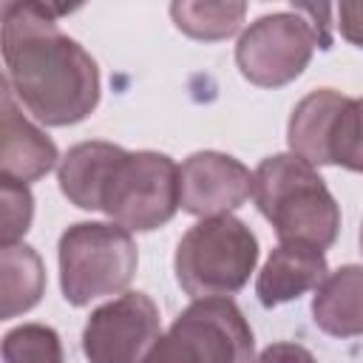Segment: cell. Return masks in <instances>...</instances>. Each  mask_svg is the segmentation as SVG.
Instances as JSON below:
<instances>
[{
  "mask_svg": "<svg viewBox=\"0 0 363 363\" xmlns=\"http://www.w3.org/2000/svg\"><path fill=\"white\" fill-rule=\"evenodd\" d=\"M329 164L363 173V96L346 99L329 133Z\"/></svg>",
  "mask_w": 363,
  "mask_h": 363,
  "instance_id": "obj_18",
  "label": "cell"
},
{
  "mask_svg": "<svg viewBox=\"0 0 363 363\" xmlns=\"http://www.w3.org/2000/svg\"><path fill=\"white\" fill-rule=\"evenodd\" d=\"M125 150L111 142H79L74 145L57 170L62 196L79 210H102V193L113 164Z\"/></svg>",
  "mask_w": 363,
  "mask_h": 363,
  "instance_id": "obj_12",
  "label": "cell"
},
{
  "mask_svg": "<svg viewBox=\"0 0 363 363\" xmlns=\"http://www.w3.org/2000/svg\"><path fill=\"white\" fill-rule=\"evenodd\" d=\"M60 9L43 3H3L6 85L43 125L82 122L99 102L94 57L57 26Z\"/></svg>",
  "mask_w": 363,
  "mask_h": 363,
  "instance_id": "obj_1",
  "label": "cell"
},
{
  "mask_svg": "<svg viewBox=\"0 0 363 363\" xmlns=\"http://www.w3.org/2000/svg\"><path fill=\"white\" fill-rule=\"evenodd\" d=\"M326 26L315 23L306 6L258 17L235 45V65L258 88H281L303 74L312 51L329 48Z\"/></svg>",
  "mask_w": 363,
  "mask_h": 363,
  "instance_id": "obj_6",
  "label": "cell"
},
{
  "mask_svg": "<svg viewBox=\"0 0 363 363\" xmlns=\"http://www.w3.org/2000/svg\"><path fill=\"white\" fill-rule=\"evenodd\" d=\"M45 292V267L34 247L14 241L0 247V315L17 318L40 303Z\"/></svg>",
  "mask_w": 363,
  "mask_h": 363,
  "instance_id": "obj_15",
  "label": "cell"
},
{
  "mask_svg": "<svg viewBox=\"0 0 363 363\" xmlns=\"http://www.w3.org/2000/svg\"><path fill=\"white\" fill-rule=\"evenodd\" d=\"M326 275H329V267L320 247L301 244V241H281L269 252L264 269L258 272L255 295L267 309H272L301 298L309 289H318Z\"/></svg>",
  "mask_w": 363,
  "mask_h": 363,
  "instance_id": "obj_11",
  "label": "cell"
},
{
  "mask_svg": "<svg viewBox=\"0 0 363 363\" xmlns=\"http://www.w3.org/2000/svg\"><path fill=\"white\" fill-rule=\"evenodd\" d=\"M255 337L230 298L193 301L153 343L145 363H252Z\"/></svg>",
  "mask_w": 363,
  "mask_h": 363,
  "instance_id": "obj_5",
  "label": "cell"
},
{
  "mask_svg": "<svg viewBox=\"0 0 363 363\" xmlns=\"http://www.w3.org/2000/svg\"><path fill=\"white\" fill-rule=\"evenodd\" d=\"M182 207L179 164L156 150L122 153L102 193V213L136 233L167 224Z\"/></svg>",
  "mask_w": 363,
  "mask_h": 363,
  "instance_id": "obj_7",
  "label": "cell"
},
{
  "mask_svg": "<svg viewBox=\"0 0 363 363\" xmlns=\"http://www.w3.org/2000/svg\"><path fill=\"white\" fill-rule=\"evenodd\" d=\"M0 204H3V227H0L3 244H14L31 227V218H34V196H31L28 184L0 176Z\"/></svg>",
  "mask_w": 363,
  "mask_h": 363,
  "instance_id": "obj_19",
  "label": "cell"
},
{
  "mask_svg": "<svg viewBox=\"0 0 363 363\" xmlns=\"http://www.w3.org/2000/svg\"><path fill=\"white\" fill-rule=\"evenodd\" d=\"M360 250H363V224H360Z\"/></svg>",
  "mask_w": 363,
  "mask_h": 363,
  "instance_id": "obj_22",
  "label": "cell"
},
{
  "mask_svg": "<svg viewBox=\"0 0 363 363\" xmlns=\"http://www.w3.org/2000/svg\"><path fill=\"white\" fill-rule=\"evenodd\" d=\"M159 306L145 292H125L94 309L82 329V352L91 363H145L159 340Z\"/></svg>",
  "mask_w": 363,
  "mask_h": 363,
  "instance_id": "obj_8",
  "label": "cell"
},
{
  "mask_svg": "<svg viewBox=\"0 0 363 363\" xmlns=\"http://www.w3.org/2000/svg\"><path fill=\"white\" fill-rule=\"evenodd\" d=\"M3 363H65L60 335L45 323H23L3 337Z\"/></svg>",
  "mask_w": 363,
  "mask_h": 363,
  "instance_id": "obj_17",
  "label": "cell"
},
{
  "mask_svg": "<svg viewBox=\"0 0 363 363\" xmlns=\"http://www.w3.org/2000/svg\"><path fill=\"white\" fill-rule=\"evenodd\" d=\"M252 199L281 241L332 247L340 230V207L318 170L295 153L267 156L252 173Z\"/></svg>",
  "mask_w": 363,
  "mask_h": 363,
  "instance_id": "obj_2",
  "label": "cell"
},
{
  "mask_svg": "<svg viewBox=\"0 0 363 363\" xmlns=\"http://www.w3.org/2000/svg\"><path fill=\"white\" fill-rule=\"evenodd\" d=\"M315 323L332 337L363 335V267L346 264L323 278L312 298Z\"/></svg>",
  "mask_w": 363,
  "mask_h": 363,
  "instance_id": "obj_13",
  "label": "cell"
},
{
  "mask_svg": "<svg viewBox=\"0 0 363 363\" xmlns=\"http://www.w3.org/2000/svg\"><path fill=\"white\" fill-rule=\"evenodd\" d=\"M252 363H318V360L301 343H286L284 340V343H269Z\"/></svg>",
  "mask_w": 363,
  "mask_h": 363,
  "instance_id": "obj_21",
  "label": "cell"
},
{
  "mask_svg": "<svg viewBox=\"0 0 363 363\" xmlns=\"http://www.w3.org/2000/svg\"><path fill=\"white\" fill-rule=\"evenodd\" d=\"M60 153L57 145L31 125L14 105L11 88L3 82L0 94V176L14 182H37L54 170Z\"/></svg>",
  "mask_w": 363,
  "mask_h": 363,
  "instance_id": "obj_10",
  "label": "cell"
},
{
  "mask_svg": "<svg viewBox=\"0 0 363 363\" xmlns=\"http://www.w3.org/2000/svg\"><path fill=\"white\" fill-rule=\"evenodd\" d=\"M136 264V241L119 224L79 221L60 235V286L71 306L125 292Z\"/></svg>",
  "mask_w": 363,
  "mask_h": 363,
  "instance_id": "obj_4",
  "label": "cell"
},
{
  "mask_svg": "<svg viewBox=\"0 0 363 363\" xmlns=\"http://www.w3.org/2000/svg\"><path fill=\"white\" fill-rule=\"evenodd\" d=\"M247 14V3L221 0V3H173L170 17L179 31L193 40H227L233 37Z\"/></svg>",
  "mask_w": 363,
  "mask_h": 363,
  "instance_id": "obj_16",
  "label": "cell"
},
{
  "mask_svg": "<svg viewBox=\"0 0 363 363\" xmlns=\"http://www.w3.org/2000/svg\"><path fill=\"white\" fill-rule=\"evenodd\" d=\"M346 99L349 96L332 91V88H318V91L306 94L289 116V128H286L289 150L295 156H301L303 162H309L312 167L329 164V133H332L335 116L340 113Z\"/></svg>",
  "mask_w": 363,
  "mask_h": 363,
  "instance_id": "obj_14",
  "label": "cell"
},
{
  "mask_svg": "<svg viewBox=\"0 0 363 363\" xmlns=\"http://www.w3.org/2000/svg\"><path fill=\"white\" fill-rule=\"evenodd\" d=\"M335 14H337V28H340L343 40L363 48V0L340 3V6H335Z\"/></svg>",
  "mask_w": 363,
  "mask_h": 363,
  "instance_id": "obj_20",
  "label": "cell"
},
{
  "mask_svg": "<svg viewBox=\"0 0 363 363\" xmlns=\"http://www.w3.org/2000/svg\"><path fill=\"white\" fill-rule=\"evenodd\" d=\"M258 261L255 233L235 216L193 224L176 247V281L193 298H230L250 281Z\"/></svg>",
  "mask_w": 363,
  "mask_h": 363,
  "instance_id": "obj_3",
  "label": "cell"
},
{
  "mask_svg": "<svg viewBox=\"0 0 363 363\" xmlns=\"http://www.w3.org/2000/svg\"><path fill=\"white\" fill-rule=\"evenodd\" d=\"M179 190L184 213L201 218L227 216L252 196V173L227 153L201 150L182 162Z\"/></svg>",
  "mask_w": 363,
  "mask_h": 363,
  "instance_id": "obj_9",
  "label": "cell"
}]
</instances>
